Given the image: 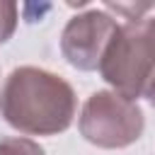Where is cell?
I'll use <instances>...</instances> for the list:
<instances>
[{"instance_id": "6da1fadb", "label": "cell", "mask_w": 155, "mask_h": 155, "mask_svg": "<svg viewBox=\"0 0 155 155\" xmlns=\"http://www.w3.org/2000/svg\"><path fill=\"white\" fill-rule=\"evenodd\" d=\"M75 90L61 75L36 68H15L0 90V116L27 136H58L75 116Z\"/></svg>"}, {"instance_id": "7a4b0ae2", "label": "cell", "mask_w": 155, "mask_h": 155, "mask_svg": "<svg viewBox=\"0 0 155 155\" xmlns=\"http://www.w3.org/2000/svg\"><path fill=\"white\" fill-rule=\"evenodd\" d=\"M155 70V17L128 19L119 24L102 63V80L114 92L136 99L143 92L145 80Z\"/></svg>"}, {"instance_id": "3957f363", "label": "cell", "mask_w": 155, "mask_h": 155, "mask_svg": "<svg viewBox=\"0 0 155 155\" xmlns=\"http://www.w3.org/2000/svg\"><path fill=\"white\" fill-rule=\"evenodd\" d=\"M80 136L97 148H126L143 136L145 119L136 99L114 90H97L87 97L80 119Z\"/></svg>"}, {"instance_id": "277c9868", "label": "cell", "mask_w": 155, "mask_h": 155, "mask_svg": "<svg viewBox=\"0 0 155 155\" xmlns=\"http://www.w3.org/2000/svg\"><path fill=\"white\" fill-rule=\"evenodd\" d=\"M116 19L104 10H85L68 19L61 34V53L78 70H99V63L116 34Z\"/></svg>"}, {"instance_id": "5b68a950", "label": "cell", "mask_w": 155, "mask_h": 155, "mask_svg": "<svg viewBox=\"0 0 155 155\" xmlns=\"http://www.w3.org/2000/svg\"><path fill=\"white\" fill-rule=\"evenodd\" d=\"M0 155H46V150L24 136H10V138H0Z\"/></svg>"}, {"instance_id": "8992f818", "label": "cell", "mask_w": 155, "mask_h": 155, "mask_svg": "<svg viewBox=\"0 0 155 155\" xmlns=\"http://www.w3.org/2000/svg\"><path fill=\"white\" fill-rule=\"evenodd\" d=\"M17 19H19V7L12 0H0V44H5L15 29H17Z\"/></svg>"}, {"instance_id": "52a82bcc", "label": "cell", "mask_w": 155, "mask_h": 155, "mask_svg": "<svg viewBox=\"0 0 155 155\" xmlns=\"http://www.w3.org/2000/svg\"><path fill=\"white\" fill-rule=\"evenodd\" d=\"M140 94H143V97L155 107V70H153V73H150V78L145 80V85H143V92H140Z\"/></svg>"}]
</instances>
